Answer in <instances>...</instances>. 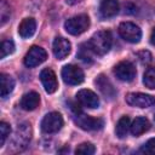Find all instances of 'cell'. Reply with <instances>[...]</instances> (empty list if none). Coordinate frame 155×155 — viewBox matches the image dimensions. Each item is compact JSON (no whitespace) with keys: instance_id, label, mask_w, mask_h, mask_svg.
I'll return each instance as SVG.
<instances>
[{"instance_id":"cell-1","label":"cell","mask_w":155,"mask_h":155,"mask_svg":"<svg viewBox=\"0 0 155 155\" xmlns=\"http://www.w3.org/2000/svg\"><path fill=\"white\" fill-rule=\"evenodd\" d=\"M90 48L92 52L97 56H104L105 53L109 52L111 44H113V38L110 31L108 30H99L92 35V38L87 41Z\"/></svg>"},{"instance_id":"cell-2","label":"cell","mask_w":155,"mask_h":155,"mask_svg":"<svg viewBox=\"0 0 155 155\" xmlns=\"http://www.w3.org/2000/svg\"><path fill=\"white\" fill-rule=\"evenodd\" d=\"M31 138V127L29 124L27 122H23V124H19L13 133V137L11 139V151H21L23 150L29 140Z\"/></svg>"},{"instance_id":"cell-3","label":"cell","mask_w":155,"mask_h":155,"mask_svg":"<svg viewBox=\"0 0 155 155\" xmlns=\"http://www.w3.org/2000/svg\"><path fill=\"white\" fill-rule=\"evenodd\" d=\"M73 117H74L75 122L78 124V126L85 131H97V130L103 128V126H104L103 119L85 115L76 108H75V111L73 113Z\"/></svg>"},{"instance_id":"cell-4","label":"cell","mask_w":155,"mask_h":155,"mask_svg":"<svg viewBox=\"0 0 155 155\" xmlns=\"http://www.w3.org/2000/svg\"><path fill=\"white\" fill-rule=\"evenodd\" d=\"M90 27V18L87 15H78L65 21L64 28L71 35H80Z\"/></svg>"},{"instance_id":"cell-5","label":"cell","mask_w":155,"mask_h":155,"mask_svg":"<svg viewBox=\"0 0 155 155\" xmlns=\"http://www.w3.org/2000/svg\"><path fill=\"white\" fill-rule=\"evenodd\" d=\"M119 34L125 41L131 44H137L142 39L140 28L132 22H122L119 25Z\"/></svg>"},{"instance_id":"cell-6","label":"cell","mask_w":155,"mask_h":155,"mask_svg":"<svg viewBox=\"0 0 155 155\" xmlns=\"http://www.w3.org/2000/svg\"><path fill=\"white\" fill-rule=\"evenodd\" d=\"M62 79L67 85L74 86V85H80L84 81L85 75L82 69L79 68L78 65L68 64V65H64L62 69Z\"/></svg>"},{"instance_id":"cell-7","label":"cell","mask_w":155,"mask_h":155,"mask_svg":"<svg viewBox=\"0 0 155 155\" xmlns=\"http://www.w3.org/2000/svg\"><path fill=\"white\" fill-rule=\"evenodd\" d=\"M63 126V117L59 113L52 111L44 116L41 120V130L45 133H56Z\"/></svg>"},{"instance_id":"cell-8","label":"cell","mask_w":155,"mask_h":155,"mask_svg":"<svg viewBox=\"0 0 155 155\" xmlns=\"http://www.w3.org/2000/svg\"><path fill=\"white\" fill-rule=\"evenodd\" d=\"M113 71H114V75L120 81H124V82H131L136 78V74H137L134 65L128 61H122L117 63L114 67Z\"/></svg>"},{"instance_id":"cell-9","label":"cell","mask_w":155,"mask_h":155,"mask_svg":"<svg viewBox=\"0 0 155 155\" xmlns=\"http://www.w3.org/2000/svg\"><path fill=\"white\" fill-rule=\"evenodd\" d=\"M47 58V52L40 46H31L24 56V64L28 68H34L44 63Z\"/></svg>"},{"instance_id":"cell-10","label":"cell","mask_w":155,"mask_h":155,"mask_svg":"<svg viewBox=\"0 0 155 155\" xmlns=\"http://www.w3.org/2000/svg\"><path fill=\"white\" fill-rule=\"evenodd\" d=\"M126 103L131 107H137V108H149L155 104V97L147 94V93H140V92H131L126 96Z\"/></svg>"},{"instance_id":"cell-11","label":"cell","mask_w":155,"mask_h":155,"mask_svg":"<svg viewBox=\"0 0 155 155\" xmlns=\"http://www.w3.org/2000/svg\"><path fill=\"white\" fill-rule=\"evenodd\" d=\"M76 101L82 107H86V108H90V109H96V108L99 107L98 96L93 91L87 90V88H82L76 93Z\"/></svg>"},{"instance_id":"cell-12","label":"cell","mask_w":155,"mask_h":155,"mask_svg":"<svg viewBox=\"0 0 155 155\" xmlns=\"http://www.w3.org/2000/svg\"><path fill=\"white\" fill-rule=\"evenodd\" d=\"M40 80L47 93H54L58 88V81L54 71L50 68H45L40 73Z\"/></svg>"},{"instance_id":"cell-13","label":"cell","mask_w":155,"mask_h":155,"mask_svg":"<svg viewBox=\"0 0 155 155\" xmlns=\"http://www.w3.org/2000/svg\"><path fill=\"white\" fill-rule=\"evenodd\" d=\"M52 50H53V54L57 59H64L65 57H68V54L70 53V50H71V45L69 42V40L62 38V36H58L54 39L53 41V46H52Z\"/></svg>"},{"instance_id":"cell-14","label":"cell","mask_w":155,"mask_h":155,"mask_svg":"<svg viewBox=\"0 0 155 155\" xmlns=\"http://www.w3.org/2000/svg\"><path fill=\"white\" fill-rule=\"evenodd\" d=\"M94 84H96V86L98 87V90L101 91V93H102L105 98L113 99V98L116 96V90L114 88L113 84H111L110 80H109L107 76H104L103 74H101V75L96 79Z\"/></svg>"},{"instance_id":"cell-15","label":"cell","mask_w":155,"mask_h":155,"mask_svg":"<svg viewBox=\"0 0 155 155\" xmlns=\"http://www.w3.org/2000/svg\"><path fill=\"white\" fill-rule=\"evenodd\" d=\"M39 103H40L39 93H36L34 91H30V92H27L22 96V98L19 101V107L23 110L31 111V110H34L39 107Z\"/></svg>"},{"instance_id":"cell-16","label":"cell","mask_w":155,"mask_h":155,"mask_svg":"<svg viewBox=\"0 0 155 155\" xmlns=\"http://www.w3.org/2000/svg\"><path fill=\"white\" fill-rule=\"evenodd\" d=\"M119 12L117 0H102L99 5V15L102 18H111Z\"/></svg>"},{"instance_id":"cell-17","label":"cell","mask_w":155,"mask_h":155,"mask_svg":"<svg viewBox=\"0 0 155 155\" xmlns=\"http://www.w3.org/2000/svg\"><path fill=\"white\" fill-rule=\"evenodd\" d=\"M35 30H36V22H35V19L31 18V17L24 18V19L21 22L19 27H18V34H19L23 39H28V38L33 36L34 33H35Z\"/></svg>"},{"instance_id":"cell-18","label":"cell","mask_w":155,"mask_h":155,"mask_svg":"<svg viewBox=\"0 0 155 155\" xmlns=\"http://www.w3.org/2000/svg\"><path fill=\"white\" fill-rule=\"evenodd\" d=\"M150 127V124L148 121V119H145L144 116H138L133 120V122L131 124V127H130V131L133 136L138 137L140 134H143L144 132H147Z\"/></svg>"},{"instance_id":"cell-19","label":"cell","mask_w":155,"mask_h":155,"mask_svg":"<svg viewBox=\"0 0 155 155\" xmlns=\"http://www.w3.org/2000/svg\"><path fill=\"white\" fill-rule=\"evenodd\" d=\"M15 88V80L8 74L0 75V96L1 98H6Z\"/></svg>"},{"instance_id":"cell-20","label":"cell","mask_w":155,"mask_h":155,"mask_svg":"<svg viewBox=\"0 0 155 155\" xmlns=\"http://www.w3.org/2000/svg\"><path fill=\"white\" fill-rule=\"evenodd\" d=\"M130 127H131V121H130V117L128 116H122L119 119L117 124H116V127H115V133L119 138H124L126 137L127 132L130 131Z\"/></svg>"},{"instance_id":"cell-21","label":"cell","mask_w":155,"mask_h":155,"mask_svg":"<svg viewBox=\"0 0 155 155\" xmlns=\"http://www.w3.org/2000/svg\"><path fill=\"white\" fill-rule=\"evenodd\" d=\"M94 53L92 52V50L90 48V46H88V44L87 42H85V44H82L81 46H80V48H79V53H78V57L82 61V62H85V63H92V61H93V58H92V56H93Z\"/></svg>"},{"instance_id":"cell-22","label":"cell","mask_w":155,"mask_h":155,"mask_svg":"<svg viewBox=\"0 0 155 155\" xmlns=\"http://www.w3.org/2000/svg\"><path fill=\"white\" fill-rule=\"evenodd\" d=\"M143 84L150 90H155V67H150L145 70L143 76Z\"/></svg>"},{"instance_id":"cell-23","label":"cell","mask_w":155,"mask_h":155,"mask_svg":"<svg viewBox=\"0 0 155 155\" xmlns=\"http://www.w3.org/2000/svg\"><path fill=\"white\" fill-rule=\"evenodd\" d=\"M11 16V10H10V5L7 4L6 0H0V24L4 25Z\"/></svg>"},{"instance_id":"cell-24","label":"cell","mask_w":155,"mask_h":155,"mask_svg":"<svg viewBox=\"0 0 155 155\" xmlns=\"http://www.w3.org/2000/svg\"><path fill=\"white\" fill-rule=\"evenodd\" d=\"M15 52V42L12 40H4L0 46V58H5Z\"/></svg>"},{"instance_id":"cell-25","label":"cell","mask_w":155,"mask_h":155,"mask_svg":"<svg viewBox=\"0 0 155 155\" xmlns=\"http://www.w3.org/2000/svg\"><path fill=\"white\" fill-rule=\"evenodd\" d=\"M96 148L92 143H81L80 145H78V148L75 149L76 154H81V155H92L94 154Z\"/></svg>"},{"instance_id":"cell-26","label":"cell","mask_w":155,"mask_h":155,"mask_svg":"<svg viewBox=\"0 0 155 155\" xmlns=\"http://www.w3.org/2000/svg\"><path fill=\"white\" fill-rule=\"evenodd\" d=\"M10 133H11L10 125L4 122V121L0 122V147H4V144L7 139V137L10 136Z\"/></svg>"},{"instance_id":"cell-27","label":"cell","mask_w":155,"mask_h":155,"mask_svg":"<svg viewBox=\"0 0 155 155\" xmlns=\"http://www.w3.org/2000/svg\"><path fill=\"white\" fill-rule=\"evenodd\" d=\"M140 151L145 154H155V138H151L145 144H143Z\"/></svg>"},{"instance_id":"cell-28","label":"cell","mask_w":155,"mask_h":155,"mask_svg":"<svg viewBox=\"0 0 155 155\" xmlns=\"http://www.w3.org/2000/svg\"><path fill=\"white\" fill-rule=\"evenodd\" d=\"M150 44L155 46V28L151 30V34H150Z\"/></svg>"},{"instance_id":"cell-29","label":"cell","mask_w":155,"mask_h":155,"mask_svg":"<svg viewBox=\"0 0 155 155\" xmlns=\"http://www.w3.org/2000/svg\"><path fill=\"white\" fill-rule=\"evenodd\" d=\"M82 0H67V2L69 4V5H76V4H79V2H81Z\"/></svg>"},{"instance_id":"cell-30","label":"cell","mask_w":155,"mask_h":155,"mask_svg":"<svg viewBox=\"0 0 155 155\" xmlns=\"http://www.w3.org/2000/svg\"><path fill=\"white\" fill-rule=\"evenodd\" d=\"M154 121H155V116H154Z\"/></svg>"}]
</instances>
